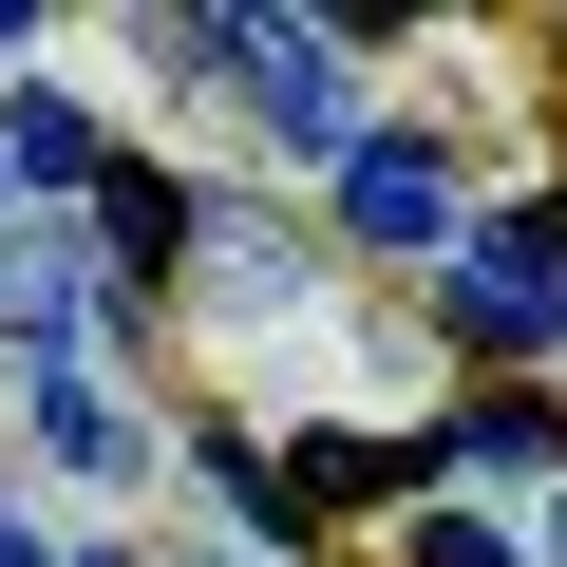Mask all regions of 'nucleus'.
I'll use <instances>...</instances> for the list:
<instances>
[{
    "mask_svg": "<svg viewBox=\"0 0 567 567\" xmlns=\"http://www.w3.org/2000/svg\"><path fill=\"white\" fill-rule=\"evenodd\" d=\"M416 567H511V548H492L473 511H435V529H416Z\"/></svg>",
    "mask_w": 567,
    "mask_h": 567,
    "instance_id": "9",
    "label": "nucleus"
},
{
    "mask_svg": "<svg viewBox=\"0 0 567 567\" xmlns=\"http://www.w3.org/2000/svg\"><path fill=\"white\" fill-rule=\"evenodd\" d=\"M0 341H39V360L76 341V265L58 246H0Z\"/></svg>",
    "mask_w": 567,
    "mask_h": 567,
    "instance_id": "7",
    "label": "nucleus"
},
{
    "mask_svg": "<svg viewBox=\"0 0 567 567\" xmlns=\"http://www.w3.org/2000/svg\"><path fill=\"white\" fill-rule=\"evenodd\" d=\"M0 171L76 189V171H95V114H76V95H0Z\"/></svg>",
    "mask_w": 567,
    "mask_h": 567,
    "instance_id": "5",
    "label": "nucleus"
},
{
    "mask_svg": "<svg viewBox=\"0 0 567 567\" xmlns=\"http://www.w3.org/2000/svg\"><path fill=\"white\" fill-rule=\"evenodd\" d=\"M341 227H360V246H416V265H435V246H454V171H435L416 133H360V152H341Z\"/></svg>",
    "mask_w": 567,
    "mask_h": 567,
    "instance_id": "3",
    "label": "nucleus"
},
{
    "mask_svg": "<svg viewBox=\"0 0 567 567\" xmlns=\"http://www.w3.org/2000/svg\"><path fill=\"white\" fill-rule=\"evenodd\" d=\"M454 454H473V473H548V454H567V416H548V398H473V416H454Z\"/></svg>",
    "mask_w": 567,
    "mask_h": 567,
    "instance_id": "8",
    "label": "nucleus"
},
{
    "mask_svg": "<svg viewBox=\"0 0 567 567\" xmlns=\"http://www.w3.org/2000/svg\"><path fill=\"white\" fill-rule=\"evenodd\" d=\"M189 58H246V95H265L284 152H360V95H341V58L303 20H189Z\"/></svg>",
    "mask_w": 567,
    "mask_h": 567,
    "instance_id": "2",
    "label": "nucleus"
},
{
    "mask_svg": "<svg viewBox=\"0 0 567 567\" xmlns=\"http://www.w3.org/2000/svg\"><path fill=\"white\" fill-rule=\"evenodd\" d=\"M0 567H58V548H39V529H0Z\"/></svg>",
    "mask_w": 567,
    "mask_h": 567,
    "instance_id": "10",
    "label": "nucleus"
},
{
    "mask_svg": "<svg viewBox=\"0 0 567 567\" xmlns=\"http://www.w3.org/2000/svg\"><path fill=\"white\" fill-rule=\"evenodd\" d=\"M95 246L171 265V246H189V189H171V171H95Z\"/></svg>",
    "mask_w": 567,
    "mask_h": 567,
    "instance_id": "6",
    "label": "nucleus"
},
{
    "mask_svg": "<svg viewBox=\"0 0 567 567\" xmlns=\"http://www.w3.org/2000/svg\"><path fill=\"white\" fill-rule=\"evenodd\" d=\"M39 454H58V473H152V416L58 341V360H39Z\"/></svg>",
    "mask_w": 567,
    "mask_h": 567,
    "instance_id": "4",
    "label": "nucleus"
},
{
    "mask_svg": "<svg viewBox=\"0 0 567 567\" xmlns=\"http://www.w3.org/2000/svg\"><path fill=\"white\" fill-rule=\"evenodd\" d=\"M435 303H454V341H511V360H529V341H567V227H548V208L473 227Z\"/></svg>",
    "mask_w": 567,
    "mask_h": 567,
    "instance_id": "1",
    "label": "nucleus"
}]
</instances>
